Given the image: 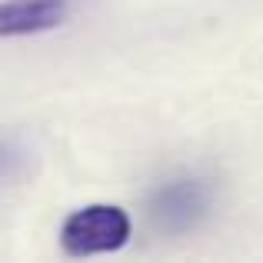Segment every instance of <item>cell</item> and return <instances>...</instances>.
Instances as JSON below:
<instances>
[{"instance_id":"1","label":"cell","mask_w":263,"mask_h":263,"mask_svg":"<svg viewBox=\"0 0 263 263\" xmlns=\"http://www.w3.org/2000/svg\"><path fill=\"white\" fill-rule=\"evenodd\" d=\"M130 240V217L114 203H90L73 210L60 227V247L67 257L114 253Z\"/></svg>"},{"instance_id":"2","label":"cell","mask_w":263,"mask_h":263,"mask_svg":"<svg viewBox=\"0 0 263 263\" xmlns=\"http://www.w3.org/2000/svg\"><path fill=\"white\" fill-rule=\"evenodd\" d=\"M210 206V190L203 180H174L160 186L154 200V217L167 230H186L193 227Z\"/></svg>"},{"instance_id":"3","label":"cell","mask_w":263,"mask_h":263,"mask_svg":"<svg viewBox=\"0 0 263 263\" xmlns=\"http://www.w3.org/2000/svg\"><path fill=\"white\" fill-rule=\"evenodd\" d=\"M67 17L64 0H7L0 4V37H27L60 27Z\"/></svg>"}]
</instances>
